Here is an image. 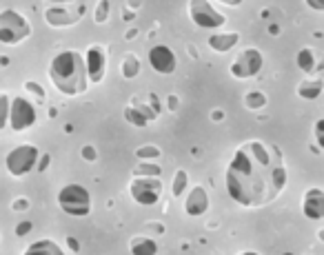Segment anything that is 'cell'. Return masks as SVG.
Instances as JSON below:
<instances>
[{
  "instance_id": "74e56055",
  "label": "cell",
  "mask_w": 324,
  "mask_h": 255,
  "mask_svg": "<svg viewBox=\"0 0 324 255\" xmlns=\"http://www.w3.org/2000/svg\"><path fill=\"white\" fill-rule=\"evenodd\" d=\"M269 34L271 36H277V34H280V27H277V24H269Z\"/></svg>"
},
{
  "instance_id": "5b68a950",
  "label": "cell",
  "mask_w": 324,
  "mask_h": 255,
  "mask_svg": "<svg viewBox=\"0 0 324 255\" xmlns=\"http://www.w3.org/2000/svg\"><path fill=\"white\" fill-rule=\"evenodd\" d=\"M32 34V24L20 12L5 9L0 14V42L3 44H18Z\"/></svg>"
},
{
  "instance_id": "4316f807",
  "label": "cell",
  "mask_w": 324,
  "mask_h": 255,
  "mask_svg": "<svg viewBox=\"0 0 324 255\" xmlns=\"http://www.w3.org/2000/svg\"><path fill=\"white\" fill-rule=\"evenodd\" d=\"M109 9H111V4H109V2H105V0L96 4L94 20H96L98 24H102V22H107V20H109Z\"/></svg>"
},
{
  "instance_id": "e575fe53",
  "label": "cell",
  "mask_w": 324,
  "mask_h": 255,
  "mask_svg": "<svg viewBox=\"0 0 324 255\" xmlns=\"http://www.w3.org/2000/svg\"><path fill=\"white\" fill-rule=\"evenodd\" d=\"M167 102H169V111H178L180 100L176 98V96H167Z\"/></svg>"
},
{
  "instance_id": "f35d334b",
  "label": "cell",
  "mask_w": 324,
  "mask_h": 255,
  "mask_svg": "<svg viewBox=\"0 0 324 255\" xmlns=\"http://www.w3.org/2000/svg\"><path fill=\"white\" fill-rule=\"evenodd\" d=\"M136 34H138V29H129V32L125 34V38H127V40H131V38H133V36H136Z\"/></svg>"
},
{
  "instance_id": "ab89813d",
  "label": "cell",
  "mask_w": 324,
  "mask_h": 255,
  "mask_svg": "<svg viewBox=\"0 0 324 255\" xmlns=\"http://www.w3.org/2000/svg\"><path fill=\"white\" fill-rule=\"evenodd\" d=\"M122 18H125V20H131V18H133V12H122Z\"/></svg>"
},
{
  "instance_id": "ba28073f",
  "label": "cell",
  "mask_w": 324,
  "mask_h": 255,
  "mask_svg": "<svg viewBox=\"0 0 324 255\" xmlns=\"http://www.w3.org/2000/svg\"><path fill=\"white\" fill-rule=\"evenodd\" d=\"M189 16L200 29H218L224 27L227 18L207 0H191L189 2Z\"/></svg>"
},
{
  "instance_id": "b9f144b4",
  "label": "cell",
  "mask_w": 324,
  "mask_h": 255,
  "mask_svg": "<svg viewBox=\"0 0 324 255\" xmlns=\"http://www.w3.org/2000/svg\"><path fill=\"white\" fill-rule=\"evenodd\" d=\"M240 255H260V253H255V251H242Z\"/></svg>"
},
{
  "instance_id": "9a60e30c",
  "label": "cell",
  "mask_w": 324,
  "mask_h": 255,
  "mask_svg": "<svg viewBox=\"0 0 324 255\" xmlns=\"http://www.w3.org/2000/svg\"><path fill=\"white\" fill-rule=\"evenodd\" d=\"M238 42H240V34L238 32H231V34H213L207 40L209 47L213 49V51H218V54H227V51H231Z\"/></svg>"
},
{
  "instance_id": "4fadbf2b",
  "label": "cell",
  "mask_w": 324,
  "mask_h": 255,
  "mask_svg": "<svg viewBox=\"0 0 324 255\" xmlns=\"http://www.w3.org/2000/svg\"><path fill=\"white\" fill-rule=\"evenodd\" d=\"M302 213L308 220H324V191L311 186L302 198Z\"/></svg>"
},
{
  "instance_id": "7a4b0ae2",
  "label": "cell",
  "mask_w": 324,
  "mask_h": 255,
  "mask_svg": "<svg viewBox=\"0 0 324 255\" xmlns=\"http://www.w3.org/2000/svg\"><path fill=\"white\" fill-rule=\"evenodd\" d=\"M49 80L63 96H80L89 86L87 62L80 51H60L49 62Z\"/></svg>"
},
{
  "instance_id": "ac0fdd59",
  "label": "cell",
  "mask_w": 324,
  "mask_h": 255,
  "mask_svg": "<svg viewBox=\"0 0 324 255\" xmlns=\"http://www.w3.org/2000/svg\"><path fill=\"white\" fill-rule=\"evenodd\" d=\"M324 91V80H304L302 84H297V96L302 100H315L320 98V94Z\"/></svg>"
},
{
  "instance_id": "44dd1931",
  "label": "cell",
  "mask_w": 324,
  "mask_h": 255,
  "mask_svg": "<svg viewBox=\"0 0 324 255\" xmlns=\"http://www.w3.org/2000/svg\"><path fill=\"white\" fill-rule=\"evenodd\" d=\"M242 104L249 111H260V109H264L266 106V96L262 94V91H249V94L244 96Z\"/></svg>"
},
{
  "instance_id": "8d00e7d4",
  "label": "cell",
  "mask_w": 324,
  "mask_h": 255,
  "mask_svg": "<svg viewBox=\"0 0 324 255\" xmlns=\"http://www.w3.org/2000/svg\"><path fill=\"white\" fill-rule=\"evenodd\" d=\"M224 118V111H220V109H215V111H211V120H215V122H220Z\"/></svg>"
},
{
  "instance_id": "52a82bcc",
  "label": "cell",
  "mask_w": 324,
  "mask_h": 255,
  "mask_svg": "<svg viewBox=\"0 0 324 255\" xmlns=\"http://www.w3.org/2000/svg\"><path fill=\"white\" fill-rule=\"evenodd\" d=\"M129 196L136 204L153 206L162 198V182L160 178H133L129 182Z\"/></svg>"
},
{
  "instance_id": "7c38bea8",
  "label": "cell",
  "mask_w": 324,
  "mask_h": 255,
  "mask_svg": "<svg viewBox=\"0 0 324 255\" xmlns=\"http://www.w3.org/2000/svg\"><path fill=\"white\" fill-rule=\"evenodd\" d=\"M87 74H89V82H102L107 74V56L100 44H91L85 54Z\"/></svg>"
},
{
  "instance_id": "5bb4252c",
  "label": "cell",
  "mask_w": 324,
  "mask_h": 255,
  "mask_svg": "<svg viewBox=\"0 0 324 255\" xmlns=\"http://www.w3.org/2000/svg\"><path fill=\"white\" fill-rule=\"evenodd\" d=\"M209 211V196L204 191V186L195 184L191 191H189L187 200H184V213L189 218H200Z\"/></svg>"
},
{
  "instance_id": "d6986e66",
  "label": "cell",
  "mask_w": 324,
  "mask_h": 255,
  "mask_svg": "<svg viewBox=\"0 0 324 255\" xmlns=\"http://www.w3.org/2000/svg\"><path fill=\"white\" fill-rule=\"evenodd\" d=\"M120 74L125 76L127 80H133L138 74H140V60H138V56H136V54H127L125 58H122Z\"/></svg>"
},
{
  "instance_id": "30bf717a",
  "label": "cell",
  "mask_w": 324,
  "mask_h": 255,
  "mask_svg": "<svg viewBox=\"0 0 324 255\" xmlns=\"http://www.w3.org/2000/svg\"><path fill=\"white\" fill-rule=\"evenodd\" d=\"M36 124V106L27 98H14L12 100V116H9V126L14 131H27Z\"/></svg>"
},
{
  "instance_id": "7402d4cb",
  "label": "cell",
  "mask_w": 324,
  "mask_h": 255,
  "mask_svg": "<svg viewBox=\"0 0 324 255\" xmlns=\"http://www.w3.org/2000/svg\"><path fill=\"white\" fill-rule=\"evenodd\" d=\"M162 169L156 162H140V164L133 169V178H160Z\"/></svg>"
},
{
  "instance_id": "277c9868",
  "label": "cell",
  "mask_w": 324,
  "mask_h": 255,
  "mask_svg": "<svg viewBox=\"0 0 324 255\" xmlns=\"http://www.w3.org/2000/svg\"><path fill=\"white\" fill-rule=\"evenodd\" d=\"M40 162V149L34 144H18L16 149H12L5 156V169L9 176L23 178L34 169H38Z\"/></svg>"
},
{
  "instance_id": "4dcf8cb0",
  "label": "cell",
  "mask_w": 324,
  "mask_h": 255,
  "mask_svg": "<svg viewBox=\"0 0 324 255\" xmlns=\"http://www.w3.org/2000/svg\"><path fill=\"white\" fill-rule=\"evenodd\" d=\"M82 158H85L87 162H94L98 158V153H96V149L91 144H85V146H82Z\"/></svg>"
},
{
  "instance_id": "836d02e7",
  "label": "cell",
  "mask_w": 324,
  "mask_h": 255,
  "mask_svg": "<svg viewBox=\"0 0 324 255\" xmlns=\"http://www.w3.org/2000/svg\"><path fill=\"white\" fill-rule=\"evenodd\" d=\"M67 246H69L74 253H78V251H80V244H78V240H76V238H71V236L67 238Z\"/></svg>"
},
{
  "instance_id": "f546056e",
  "label": "cell",
  "mask_w": 324,
  "mask_h": 255,
  "mask_svg": "<svg viewBox=\"0 0 324 255\" xmlns=\"http://www.w3.org/2000/svg\"><path fill=\"white\" fill-rule=\"evenodd\" d=\"M32 228H34V224L29 222V220H23V222H18V224H16V236H18V238H25V236H27L29 231H32Z\"/></svg>"
},
{
  "instance_id": "60d3db41",
  "label": "cell",
  "mask_w": 324,
  "mask_h": 255,
  "mask_svg": "<svg viewBox=\"0 0 324 255\" xmlns=\"http://www.w3.org/2000/svg\"><path fill=\"white\" fill-rule=\"evenodd\" d=\"M317 238H320V242H324V226L317 231Z\"/></svg>"
},
{
  "instance_id": "f1b7e54d",
  "label": "cell",
  "mask_w": 324,
  "mask_h": 255,
  "mask_svg": "<svg viewBox=\"0 0 324 255\" xmlns=\"http://www.w3.org/2000/svg\"><path fill=\"white\" fill-rule=\"evenodd\" d=\"M313 138H315L317 146L324 151V118L315 122V126H313Z\"/></svg>"
},
{
  "instance_id": "484cf974",
  "label": "cell",
  "mask_w": 324,
  "mask_h": 255,
  "mask_svg": "<svg viewBox=\"0 0 324 255\" xmlns=\"http://www.w3.org/2000/svg\"><path fill=\"white\" fill-rule=\"evenodd\" d=\"M160 149L158 146H153V144H145V146H138L136 149V156H138V160H158L160 158Z\"/></svg>"
},
{
  "instance_id": "8992f818",
  "label": "cell",
  "mask_w": 324,
  "mask_h": 255,
  "mask_svg": "<svg viewBox=\"0 0 324 255\" xmlns=\"http://www.w3.org/2000/svg\"><path fill=\"white\" fill-rule=\"evenodd\" d=\"M85 2H60V4H51V7L45 12V20L47 24L56 29H65L76 24L78 20L85 16Z\"/></svg>"
},
{
  "instance_id": "1f68e13d",
  "label": "cell",
  "mask_w": 324,
  "mask_h": 255,
  "mask_svg": "<svg viewBox=\"0 0 324 255\" xmlns=\"http://www.w3.org/2000/svg\"><path fill=\"white\" fill-rule=\"evenodd\" d=\"M12 208L14 211H25V208H29V200L27 198H18V200H14Z\"/></svg>"
},
{
  "instance_id": "3957f363",
  "label": "cell",
  "mask_w": 324,
  "mask_h": 255,
  "mask_svg": "<svg viewBox=\"0 0 324 255\" xmlns=\"http://www.w3.org/2000/svg\"><path fill=\"white\" fill-rule=\"evenodd\" d=\"M58 206L63 208L67 216L71 218H85L91 213L94 204H91V193L87 186L82 184H65L63 188L58 191Z\"/></svg>"
},
{
  "instance_id": "ffe728a7",
  "label": "cell",
  "mask_w": 324,
  "mask_h": 255,
  "mask_svg": "<svg viewBox=\"0 0 324 255\" xmlns=\"http://www.w3.org/2000/svg\"><path fill=\"white\" fill-rule=\"evenodd\" d=\"M315 51L313 49H308V47H304V49H300L297 51V58H295V62H297V67H300L302 71H313L317 67V62H315Z\"/></svg>"
},
{
  "instance_id": "d4e9b609",
  "label": "cell",
  "mask_w": 324,
  "mask_h": 255,
  "mask_svg": "<svg viewBox=\"0 0 324 255\" xmlns=\"http://www.w3.org/2000/svg\"><path fill=\"white\" fill-rule=\"evenodd\" d=\"M9 116H12V98L7 94L0 96V129L9 124Z\"/></svg>"
},
{
  "instance_id": "d6a6232c",
  "label": "cell",
  "mask_w": 324,
  "mask_h": 255,
  "mask_svg": "<svg viewBox=\"0 0 324 255\" xmlns=\"http://www.w3.org/2000/svg\"><path fill=\"white\" fill-rule=\"evenodd\" d=\"M49 160H51V156H49V153H45V156H40V162H38V171H47V166H49Z\"/></svg>"
},
{
  "instance_id": "603a6c76",
  "label": "cell",
  "mask_w": 324,
  "mask_h": 255,
  "mask_svg": "<svg viewBox=\"0 0 324 255\" xmlns=\"http://www.w3.org/2000/svg\"><path fill=\"white\" fill-rule=\"evenodd\" d=\"M189 184V176L184 169H178L176 176H173V182H171V196L173 198H180L184 193V188Z\"/></svg>"
},
{
  "instance_id": "7bdbcfd3",
  "label": "cell",
  "mask_w": 324,
  "mask_h": 255,
  "mask_svg": "<svg viewBox=\"0 0 324 255\" xmlns=\"http://www.w3.org/2000/svg\"><path fill=\"white\" fill-rule=\"evenodd\" d=\"M282 255H293V253H282Z\"/></svg>"
},
{
  "instance_id": "cb8c5ba5",
  "label": "cell",
  "mask_w": 324,
  "mask_h": 255,
  "mask_svg": "<svg viewBox=\"0 0 324 255\" xmlns=\"http://www.w3.org/2000/svg\"><path fill=\"white\" fill-rule=\"evenodd\" d=\"M125 120L127 122H129V124H133V126H138V129H145V126H147V118H145V116H142V111H138L136 109V106H127V109H125Z\"/></svg>"
},
{
  "instance_id": "9c48e42d",
  "label": "cell",
  "mask_w": 324,
  "mask_h": 255,
  "mask_svg": "<svg viewBox=\"0 0 324 255\" xmlns=\"http://www.w3.org/2000/svg\"><path fill=\"white\" fill-rule=\"evenodd\" d=\"M262 64H264V58L255 47H249L244 51H240L238 58L233 60L231 64V76L238 80H246V78H253V76L260 74Z\"/></svg>"
},
{
  "instance_id": "8fae6325",
  "label": "cell",
  "mask_w": 324,
  "mask_h": 255,
  "mask_svg": "<svg viewBox=\"0 0 324 255\" xmlns=\"http://www.w3.org/2000/svg\"><path fill=\"white\" fill-rule=\"evenodd\" d=\"M147 58H149L151 69L156 71V74H160V76H171L173 71L178 69L176 54H173V49L167 47V44H153V47L149 49Z\"/></svg>"
},
{
  "instance_id": "6da1fadb",
  "label": "cell",
  "mask_w": 324,
  "mask_h": 255,
  "mask_svg": "<svg viewBox=\"0 0 324 255\" xmlns=\"http://www.w3.org/2000/svg\"><path fill=\"white\" fill-rule=\"evenodd\" d=\"M289 173L282 151L273 142L249 140L235 151L224 173L227 193L246 208H260L275 200L286 186Z\"/></svg>"
},
{
  "instance_id": "83f0119b",
  "label": "cell",
  "mask_w": 324,
  "mask_h": 255,
  "mask_svg": "<svg viewBox=\"0 0 324 255\" xmlns=\"http://www.w3.org/2000/svg\"><path fill=\"white\" fill-rule=\"evenodd\" d=\"M25 91H29L32 96H36V100H38V102H43L45 98H47L45 89H43V86H40L38 82H34V80H27V82H25Z\"/></svg>"
},
{
  "instance_id": "2e32d148",
  "label": "cell",
  "mask_w": 324,
  "mask_h": 255,
  "mask_svg": "<svg viewBox=\"0 0 324 255\" xmlns=\"http://www.w3.org/2000/svg\"><path fill=\"white\" fill-rule=\"evenodd\" d=\"M131 255H156L158 253V242L149 236H133L129 242Z\"/></svg>"
},
{
  "instance_id": "e0dca14e",
  "label": "cell",
  "mask_w": 324,
  "mask_h": 255,
  "mask_svg": "<svg viewBox=\"0 0 324 255\" xmlns=\"http://www.w3.org/2000/svg\"><path fill=\"white\" fill-rule=\"evenodd\" d=\"M23 255H65V251L54 242V240H36L25 248Z\"/></svg>"
},
{
  "instance_id": "d590c367",
  "label": "cell",
  "mask_w": 324,
  "mask_h": 255,
  "mask_svg": "<svg viewBox=\"0 0 324 255\" xmlns=\"http://www.w3.org/2000/svg\"><path fill=\"white\" fill-rule=\"evenodd\" d=\"M306 4L313 9H317V12H324V0H320V2H317V0H306Z\"/></svg>"
}]
</instances>
